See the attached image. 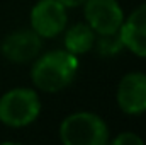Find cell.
<instances>
[{
    "mask_svg": "<svg viewBox=\"0 0 146 145\" xmlns=\"http://www.w3.org/2000/svg\"><path fill=\"white\" fill-rule=\"evenodd\" d=\"M95 36H97L95 31L87 22H76L72 28H68L65 33V38H63L65 50L76 56L85 55L94 50Z\"/></svg>",
    "mask_w": 146,
    "mask_h": 145,
    "instance_id": "cell-9",
    "label": "cell"
},
{
    "mask_svg": "<svg viewBox=\"0 0 146 145\" xmlns=\"http://www.w3.org/2000/svg\"><path fill=\"white\" fill-rule=\"evenodd\" d=\"M60 140L65 145H107L109 126L97 113L76 111L61 121Z\"/></svg>",
    "mask_w": 146,
    "mask_h": 145,
    "instance_id": "cell-2",
    "label": "cell"
},
{
    "mask_svg": "<svg viewBox=\"0 0 146 145\" xmlns=\"http://www.w3.org/2000/svg\"><path fill=\"white\" fill-rule=\"evenodd\" d=\"M42 38L33 29H17L7 34L0 44V53L10 63H31L41 55Z\"/></svg>",
    "mask_w": 146,
    "mask_h": 145,
    "instance_id": "cell-6",
    "label": "cell"
},
{
    "mask_svg": "<svg viewBox=\"0 0 146 145\" xmlns=\"http://www.w3.org/2000/svg\"><path fill=\"white\" fill-rule=\"evenodd\" d=\"M119 34L126 50L139 58H146V3L138 5L124 17Z\"/></svg>",
    "mask_w": 146,
    "mask_h": 145,
    "instance_id": "cell-8",
    "label": "cell"
},
{
    "mask_svg": "<svg viewBox=\"0 0 146 145\" xmlns=\"http://www.w3.org/2000/svg\"><path fill=\"white\" fill-rule=\"evenodd\" d=\"M82 7L85 22L95 31V34L119 33L126 17L117 0H85Z\"/></svg>",
    "mask_w": 146,
    "mask_h": 145,
    "instance_id": "cell-5",
    "label": "cell"
},
{
    "mask_svg": "<svg viewBox=\"0 0 146 145\" xmlns=\"http://www.w3.org/2000/svg\"><path fill=\"white\" fill-rule=\"evenodd\" d=\"M115 101L124 114L138 116L146 113V73H126L117 84Z\"/></svg>",
    "mask_w": 146,
    "mask_h": 145,
    "instance_id": "cell-7",
    "label": "cell"
},
{
    "mask_svg": "<svg viewBox=\"0 0 146 145\" xmlns=\"http://www.w3.org/2000/svg\"><path fill=\"white\" fill-rule=\"evenodd\" d=\"M109 142H112L115 145H143L145 144V140L134 132H121L119 135H115Z\"/></svg>",
    "mask_w": 146,
    "mask_h": 145,
    "instance_id": "cell-11",
    "label": "cell"
},
{
    "mask_svg": "<svg viewBox=\"0 0 146 145\" xmlns=\"http://www.w3.org/2000/svg\"><path fill=\"white\" fill-rule=\"evenodd\" d=\"M31 29L42 39L60 36L68 24L66 7L58 0H39L31 9Z\"/></svg>",
    "mask_w": 146,
    "mask_h": 145,
    "instance_id": "cell-4",
    "label": "cell"
},
{
    "mask_svg": "<svg viewBox=\"0 0 146 145\" xmlns=\"http://www.w3.org/2000/svg\"><path fill=\"white\" fill-rule=\"evenodd\" d=\"M58 2H61L66 9H75V7H82L85 0H58Z\"/></svg>",
    "mask_w": 146,
    "mask_h": 145,
    "instance_id": "cell-12",
    "label": "cell"
},
{
    "mask_svg": "<svg viewBox=\"0 0 146 145\" xmlns=\"http://www.w3.org/2000/svg\"><path fill=\"white\" fill-rule=\"evenodd\" d=\"M41 114V97L31 87H14L0 97V123L9 128H24Z\"/></svg>",
    "mask_w": 146,
    "mask_h": 145,
    "instance_id": "cell-3",
    "label": "cell"
},
{
    "mask_svg": "<svg viewBox=\"0 0 146 145\" xmlns=\"http://www.w3.org/2000/svg\"><path fill=\"white\" fill-rule=\"evenodd\" d=\"M94 50H97V53L100 56L119 55L124 50L121 34L119 33H114V34H97L95 36V43H94Z\"/></svg>",
    "mask_w": 146,
    "mask_h": 145,
    "instance_id": "cell-10",
    "label": "cell"
},
{
    "mask_svg": "<svg viewBox=\"0 0 146 145\" xmlns=\"http://www.w3.org/2000/svg\"><path fill=\"white\" fill-rule=\"evenodd\" d=\"M80 68L78 56L66 50H53L39 55L31 67V80L34 87L56 94L72 85Z\"/></svg>",
    "mask_w": 146,
    "mask_h": 145,
    "instance_id": "cell-1",
    "label": "cell"
}]
</instances>
